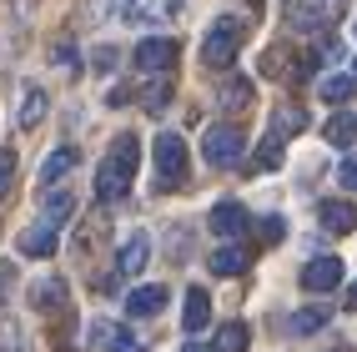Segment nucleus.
Segmentation results:
<instances>
[{
	"mask_svg": "<svg viewBox=\"0 0 357 352\" xmlns=\"http://www.w3.org/2000/svg\"><path fill=\"white\" fill-rule=\"evenodd\" d=\"M136 161H141V141L131 131H121L111 141V151L101 156V167H96V201H121L131 192V181H136Z\"/></svg>",
	"mask_w": 357,
	"mask_h": 352,
	"instance_id": "nucleus-1",
	"label": "nucleus"
},
{
	"mask_svg": "<svg viewBox=\"0 0 357 352\" xmlns=\"http://www.w3.org/2000/svg\"><path fill=\"white\" fill-rule=\"evenodd\" d=\"M242 40H247V26H242V20H231V15L211 20V31H206V40H202V61H206L211 70H227L236 56H242Z\"/></svg>",
	"mask_w": 357,
	"mask_h": 352,
	"instance_id": "nucleus-2",
	"label": "nucleus"
},
{
	"mask_svg": "<svg viewBox=\"0 0 357 352\" xmlns=\"http://www.w3.org/2000/svg\"><path fill=\"white\" fill-rule=\"evenodd\" d=\"M176 56H181V40H172V36H146V40L131 51V66L146 70V76H172Z\"/></svg>",
	"mask_w": 357,
	"mask_h": 352,
	"instance_id": "nucleus-3",
	"label": "nucleus"
},
{
	"mask_svg": "<svg viewBox=\"0 0 357 352\" xmlns=\"http://www.w3.org/2000/svg\"><path fill=\"white\" fill-rule=\"evenodd\" d=\"M151 156H156L161 186H181V181H186V141H181L176 131H156Z\"/></svg>",
	"mask_w": 357,
	"mask_h": 352,
	"instance_id": "nucleus-4",
	"label": "nucleus"
},
{
	"mask_svg": "<svg viewBox=\"0 0 357 352\" xmlns=\"http://www.w3.org/2000/svg\"><path fill=\"white\" fill-rule=\"evenodd\" d=\"M86 347H91V352H146V342H141L131 327L106 322V317H91V327H86Z\"/></svg>",
	"mask_w": 357,
	"mask_h": 352,
	"instance_id": "nucleus-5",
	"label": "nucleus"
},
{
	"mask_svg": "<svg viewBox=\"0 0 357 352\" xmlns=\"http://www.w3.org/2000/svg\"><path fill=\"white\" fill-rule=\"evenodd\" d=\"M242 146H247V136L236 126H211L202 136V156L211 161V167H236V161H242Z\"/></svg>",
	"mask_w": 357,
	"mask_h": 352,
	"instance_id": "nucleus-6",
	"label": "nucleus"
},
{
	"mask_svg": "<svg viewBox=\"0 0 357 352\" xmlns=\"http://www.w3.org/2000/svg\"><path fill=\"white\" fill-rule=\"evenodd\" d=\"M337 20V0H287V31H327Z\"/></svg>",
	"mask_w": 357,
	"mask_h": 352,
	"instance_id": "nucleus-7",
	"label": "nucleus"
},
{
	"mask_svg": "<svg viewBox=\"0 0 357 352\" xmlns=\"http://www.w3.org/2000/svg\"><path fill=\"white\" fill-rule=\"evenodd\" d=\"M211 231H217L222 242H242L247 231H252L247 206L242 201H217V206H211Z\"/></svg>",
	"mask_w": 357,
	"mask_h": 352,
	"instance_id": "nucleus-8",
	"label": "nucleus"
},
{
	"mask_svg": "<svg viewBox=\"0 0 357 352\" xmlns=\"http://www.w3.org/2000/svg\"><path fill=\"white\" fill-rule=\"evenodd\" d=\"M31 307L40 317H66V277H40L31 282Z\"/></svg>",
	"mask_w": 357,
	"mask_h": 352,
	"instance_id": "nucleus-9",
	"label": "nucleus"
},
{
	"mask_svg": "<svg viewBox=\"0 0 357 352\" xmlns=\"http://www.w3.org/2000/svg\"><path fill=\"white\" fill-rule=\"evenodd\" d=\"M302 287L307 292H337L342 287V262L337 257H312V262L302 267Z\"/></svg>",
	"mask_w": 357,
	"mask_h": 352,
	"instance_id": "nucleus-10",
	"label": "nucleus"
},
{
	"mask_svg": "<svg viewBox=\"0 0 357 352\" xmlns=\"http://www.w3.org/2000/svg\"><path fill=\"white\" fill-rule=\"evenodd\" d=\"M146 262H151V237H146V231H131V237L121 242V252H116V272H121V277H141Z\"/></svg>",
	"mask_w": 357,
	"mask_h": 352,
	"instance_id": "nucleus-11",
	"label": "nucleus"
},
{
	"mask_svg": "<svg viewBox=\"0 0 357 352\" xmlns=\"http://www.w3.org/2000/svg\"><path fill=\"white\" fill-rule=\"evenodd\" d=\"M45 111H51V96H45L36 81H26V86H20V111H15L20 131H36V126L45 121Z\"/></svg>",
	"mask_w": 357,
	"mask_h": 352,
	"instance_id": "nucleus-12",
	"label": "nucleus"
},
{
	"mask_svg": "<svg viewBox=\"0 0 357 352\" xmlns=\"http://www.w3.org/2000/svg\"><path fill=\"white\" fill-rule=\"evenodd\" d=\"M317 222H322V231H332V237H347V231H357V206L352 201H322Z\"/></svg>",
	"mask_w": 357,
	"mask_h": 352,
	"instance_id": "nucleus-13",
	"label": "nucleus"
},
{
	"mask_svg": "<svg viewBox=\"0 0 357 352\" xmlns=\"http://www.w3.org/2000/svg\"><path fill=\"white\" fill-rule=\"evenodd\" d=\"M206 262H211V272H217V277H242V272L252 267V252H247L242 242H227V247L211 252Z\"/></svg>",
	"mask_w": 357,
	"mask_h": 352,
	"instance_id": "nucleus-14",
	"label": "nucleus"
},
{
	"mask_svg": "<svg viewBox=\"0 0 357 352\" xmlns=\"http://www.w3.org/2000/svg\"><path fill=\"white\" fill-rule=\"evenodd\" d=\"M181 6L186 0H131L126 20H141V26H146V20H172V15H181Z\"/></svg>",
	"mask_w": 357,
	"mask_h": 352,
	"instance_id": "nucleus-15",
	"label": "nucleus"
},
{
	"mask_svg": "<svg viewBox=\"0 0 357 352\" xmlns=\"http://www.w3.org/2000/svg\"><path fill=\"white\" fill-rule=\"evenodd\" d=\"M76 161H81V151H76V146H61V151H51V156L40 161V186L51 192V186H56L66 171H76Z\"/></svg>",
	"mask_w": 357,
	"mask_h": 352,
	"instance_id": "nucleus-16",
	"label": "nucleus"
},
{
	"mask_svg": "<svg viewBox=\"0 0 357 352\" xmlns=\"http://www.w3.org/2000/svg\"><path fill=\"white\" fill-rule=\"evenodd\" d=\"M206 322H211V297H206V287H192L186 292V307H181V327L186 332H202Z\"/></svg>",
	"mask_w": 357,
	"mask_h": 352,
	"instance_id": "nucleus-17",
	"label": "nucleus"
},
{
	"mask_svg": "<svg viewBox=\"0 0 357 352\" xmlns=\"http://www.w3.org/2000/svg\"><path fill=\"white\" fill-rule=\"evenodd\" d=\"M51 252H56V227L36 222V227L20 231V257H51Z\"/></svg>",
	"mask_w": 357,
	"mask_h": 352,
	"instance_id": "nucleus-18",
	"label": "nucleus"
},
{
	"mask_svg": "<svg viewBox=\"0 0 357 352\" xmlns=\"http://www.w3.org/2000/svg\"><path fill=\"white\" fill-rule=\"evenodd\" d=\"M322 136H327V146H337V151H347L352 141H357V116H347L342 106L332 111V121L322 126Z\"/></svg>",
	"mask_w": 357,
	"mask_h": 352,
	"instance_id": "nucleus-19",
	"label": "nucleus"
},
{
	"mask_svg": "<svg viewBox=\"0 0 357 352\" xmlns=\"http://www.w3.org/2000/svg\"><path fill=\"white\" fill-rule=\"evenodd\" d=\"M161 307H166V287H156V282H151V287H136L126 297V312L131 317H156Z\"/></svg>",
	"mask_w": 357,
	"mask_h": 352,
	"instance_id": "nucleus-20",
	"label": "nucleus"
},
{
	"mask_svg": "<svg viewBox=\"0 0 357 352\" xmlns=\"http://www.w3.org/2000/svg\"><path fill=\"white\" fill-rule=\"evenodd\" d=\"M70 211H76V197H70V192H51V197H45V206H40V222L61 231V227L70 222Z\"/></svg>",
	"mask_w": 357,
	"mask_h": 352,
	"instance_id": "nucleus-21",
	"label": "nucleus"
},
{
	"mask_svg": "<svg viewBox=\"0 0 357 352\" xmlns=\"http://www.w3.org/2000/svg\"><path fill=\"white\" fill-rule=\"evenodd\" d=\"M327 322H332V312H327V307H302V312H292L287 332H292V337H312V332H322Z\"/></svg>",
	"mask_w": 357,
	"mask_h": 352,
	"instance_id": "nucleus-22",
	"label": "nucleus"
},
{
	"mask_svg": "<svg viewBox=\"0 0 357 352\" xmlns=\"http://www.w3.org/2000/svg\"><path fill=\"white\" fill-rule=\"evenodd\" d=\"M352 86H357V76H342V70H332V76L317 81V91H322V101H327V106H347Z\"/></svg>",
	"mask_w": 357,
	"mask_h": 352,
	"instance_id": "nucleus-23",
	"label": "nucleus"
},
{
	"mask_svg": "<svg viewBox=\"0 0 357 352\" xmlns=\"http://www.w3.org/2000/svg\"><path fill=\"white\" fill-rule=\"evenodd\" d=\"M222 106H227V111H247V106H252V76L222 81Z\"/></svg>",
	"mask_w": 357,
	"mask_h": 352,
	"instance_id": "nucleus-24",
	"label": "nucleus"
},
{
	"mask_svg": "<svg viewBox=\"0 0 357 352\" xmlns=\"http://www.w3.org/2000/svg\"><path fill=\"white\" fill-rule=\"evenodd\" d=\"M282 141H287L282 131H267V141H261L257 156H252V167H257V171H277V167H282Z\"/></svg>",
	"mask_w": 357,
	"mask_h": 352,
	"instance_id": "nucleus-25",
	"label": "nucleus"
},
{
	"mask_svg": "<svg viewBox=\"0 0 357 352\" xmlns=\"http://www.w3.org/2000/svg\"><path fill=\"white\" fill-rule=\"evenodd\" d=\"M217 352H247V322H222L217 327Z\"/></svg>",
	"mask_w": 357,
	"mask_h": 352,
	"instance_id": "nucleus-26",
	"label": "nucleus"
},
{
	"mask_svg": "<svg viewBox=\"0 0 357 352\" xmlns=\"http://www.w3.org/2000/svg\"><path fill=\"white\" fill-rule=\"evenodd\" d=\"M307 126V111L302 106H277V121H272V131H282V136H297Z\"/></svg>",
	"mask_w": 357,
	"mask_h": 352,
	"instance_id": "nucleus-27",
	"label": "nucleus"
},
{
	"mask_svg": "<svg viewBox=\"0 0 357 352\" xmlns=\"http://www.w3.org/2000/svg\"><path fill=\"white\" fill-rule=\"evenodd\" d=\"M0 352H31L26 337H20V327L15 322H0Z\"/></svg>",
	"mask_w": 357,
	"mask_h": 352,
	"instance_id": "nucleus-28",
	"label": "nucleus"
},
{
	"mask_svg": "<svg viewBox=\"0 0 357 352\" xmlns=\"http://www.w3.org/2000/svg\"><path fill=\"white\" fill-rule=\"evenodd\" d=\"M10 181H15V151L6 146V151H0V201L10 197Z\"/></svg>",
	"mask_w": 357,
	"mask_h": 352,
	"instance_id": "nucleus-29",
	"label": "nucleus"
},
{
	"mask_svg": "<svg viewBox=\"0 0 357 352\" xmlns=\"http://www.w3.org/2000/svg\"><path fill=\"white\" fill-rule=\"evenodd\" d=\"M116 10L126 15V6H116V0H86V20H91V26H96V20H106V15H116Z\"/></svg>",
	"mask_w": 357,
	"mask_h": 352,
	"instance_id": "nucleus-30",
	"label": "nucleus"
},
{
	"mask_svg": "<svg viewBox=\"0 0 357 352\" xmlns=\"http://www.w3.org/2000/svg\"><path fill=\"white\" fill-rule=\"evenodd\" d=\"M20 282V272H15V262H0V302H10V287Z\"/></svg>",
	"mask_w": 357,
	"mask_h": 352,
	"instance_id": "nucleus-31",
	"label": "nucleus"
},
{
	"mask_svg": "<svg viewBox=\"0 0 357 352\" xmlns=\"http://www.w3.org/2000/svg\"><path fill=\"white\" fill-rule=\"evenodd\" d=\"M317 61H342V40L337 36H322L317 40Z\"/></svg>",
	"mask_w": 357,
	"mask_h": 352,
	"instance_id": "nucleus-32",
	"label": "nucleus"
},
{
	"mask_svg": "<svg viewBox=\"0 0 357 352\" xmlns=\"http://www.w3.org/2000/svg\"><path fill=\"white\" fill-rule=\"evenodd\" d=\"M166 91H172V81H156V86L146 91V111H161V106H166Z\"/></svg>",
	"mask_w": 357,
	"mask_h": 352,
	"instance_id": "nucleus-33",
	"label": "nucleus"
},
{
	"mask_svg": "<svg viewBox=\"0 0 357 352\" xmlns=\"http://www.w3.org/2000/svg\"><path fill=\"white\" fill-rule=\"evenodd\" d=\"M337 176H342V186H347V192H357V151L342 161V171H337Z\"/></svg>",
	"mask_w": 357,
	"mask_h": 352,
	"instance_id": "nucleus-34",
	"label": "nucleus"
},
{
	"mask_svg": "<svg viewBox=\"0 0 357 352\" xmlns=\"http://www.w3.org/2000/svg\"><path fill=\"white\" fill-rule=\"evenodd\" d=\"M261 237H267V242H282V222L267 217V222H261Z\"/></svg>",
	"mask_w": 357,
	"mask_h": 352,
	"instance_id": "nucleus-35",
	"label": "nucleus"
},
{
	"mask_svg": "<svg viewBox=\"0 0 357 352\" xmlns=\"http://www.w3.org/2000/svg\"><path fill=\"white\" fill-rule=\"evenodd\" d=\"M181 352H217V342H211V347H206V342H186Z\"/></svg>",
	"mask_w": 357,
	"mask_h": 352,
	"instance_id": "nucleus-36",
	"label": "nucleus"
},
{
	"mask_svg": "<svg viewBox=\"0 0 357 352\" xmlns=\"http://www.w3.org/2000/svg\"><path fill=\"white\" fill-rule=\"evenodd\" d=\"M347 307H357V287H347Z\"/></svg>",
	"mask_w": 357,
	"mask_h": 352,
	"instance_id": "nucleus-37",
	"label": "nucleus"
},
{
	"mask_svg": "<svg viewBox=\"0 0 357 352\" xmlns=\"http://www.w3.org/2000/svg\"><path fill=\"white\" fill-rule=\"evenodd\" d=\"M332 352H352V347H332Z\"/></svg>",
	"mask_w": 357,
	"mask_h": 352,
	"instance_id": "nucleus-38",
	"label": "nucleus"
},
{
	"mask_svg": "<svg viewBox=\"0 0 357 352\" xmlns=\"http://www.w3.org/2000/svg\"><path fill=\"white\" fill-rule=\"evenodd\" d=\"M352 76H357V66H352Z\"/></svg>",
	"mask_w": 357,
	"mask_h": 352,
	"instance_id": "nucleus-39",
	"label": "nucleus"
}]
</instances>
